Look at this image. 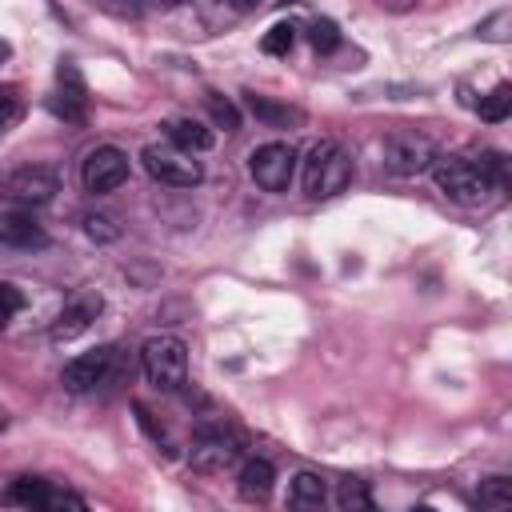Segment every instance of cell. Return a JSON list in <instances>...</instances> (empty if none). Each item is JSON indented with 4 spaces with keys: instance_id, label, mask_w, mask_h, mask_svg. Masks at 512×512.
Masks as SVG:
<instances>
[{
    "instance_id": "cell-16",
    "label": "cell",
    "mask_w": 512,
    "mask_h": 512,
    "mask_svg": "<svg viewBox=\"0 0 512 512\" xmlns=\"http://www.w3.org/2000/svg\"><path fill=\"white\" fill-rule=\"evenodd\" d=\"M248 108H252V116H256V120H264L268 128H292V124H300V120H304V112H300V108L280 104V100L260 96V92H248Z\"/></svg>"
},
{
    "instance_id": "cell-7",
    "label": "cell",
    "mask_w": 512,
    "mask_h": 512,
    "mask_svg": "<svg viewBox=\"0 0 512 512\" xmlns=\"http://www.w3.org/2000/svg\"><path fill=\"white\" fill-rule=\"evenodd\" d=\"M240 456V436L228 424H204L192 436V468L196 472H220Z\"/></svg>"
},
{
    "instance_id": "cell-9",
    "label": "cell",
    "mask_w": 512,
    "mask_h": 512,
    "mask_svg": "<svg viewBox=\"0 0 512 512\" xmlns=\"http://www.w3.org/2000/svg\"><path fill=\"white\" fill-rule=\"evenodd\" d=\"M112 364H116V348H112V344H100V348H92V352L72 356V360L64 364V372H60V384H64L68 392H92L96 384L108 380Z\"/></svg>"
},
{
    "instance_id": "cell-10",
    "label": "cell",
    "mask_w": 512,
    "mask_h": 512,
    "mask_svg": "<svg viewBox=\"0 0 512 512\" xmlns=\"http://www.w3.org/2000/svg\"><path fill=\"white\" fill-rule=\"evenodd\" d=\"M4 192H8L16 204H48V200L60 192V176H56V168H48V164H24V168H16V172L4 180Z\"/></svg>"
},
{
    "instance_id": "cell-28",
    "label": "cell",
    "mask_w": 512,
    "mask_h": 512,
    "mask_svg": "<svg viewBox=\"0 0 512 512\" xmlns=\"http://www.w3.org/2000/svg\"><path fill=\"white\" fill-rule=\"evenodd\" d=\"M20 116V100H16V88H0V132Z\"/></svg>"
},
{
    "instance_id": "cell-22",
    "label": "cell",
    "mask_w": 512,
    "mask_h": 512,
    "mask_svg": "<svg viewBox=\"0 0 512 512\" xmlns=\"http://www.w3.org/2000/svg\"><path fill=\"white\" fill-rule=\"evenodd\" d=\"M292 44H296V28H292L288 20L272 24V28L260 36V48H264L268 56H288V52H292Z\"/></svg>"
},
{
    "instance_id": "cell-11",
    "label": "cell",
    "mask_w": 512,
    "mask_h": 512,
    "mask_svg": "<svg viewBox=\"0 0 512 512\" xmlns=\"http://www.w3.org/2000/svg\"><path fill=\"white\" fill-rule=\"evenodd\" d=\"M0 244L8 248H44L48 232L36 224V216L20 204V208H0Z\"/></svg>"
},
{
    "instance_id": "cell-4",
    "label": "cell",
    "mask_w": 512,
    "mask_h": 512,
    "mask_svg": "<svg viewBox=\"0 0 512 512\" xmlns=\"http://www.w3.org/2000/svg\"><path fill=\"white\" fill-rule=\"evenodd\" d=\"M140 164H144V172H148L152 180L172 184V188H196V184L204 180L200 160H196L192 152L176 148V144H148V148L140 152Z\"/></svg>"
},
{
    "instance_id": "cell-26",
    "label": "cell",
    "mask_w": 512,
    "mask_h": 512,
    "mask_svg": "<svg viewBox=\"0 0 512 512\" xmlns=\"http://www.w3.org/2000/svg\"><path fill=\"white\" fill-rule=\"evenodd\" d=\"M44 512H84V496H76V492H64V488H48Z\"/></svg>"
},
{
    "instance_id": "cell-15",
    "label": "cell",
    "mask_w": 512,
    "mask_h": 512,
    "mask_svg": "<svg viewBox=\"0 0 512 512\" xmlns=\"http://www.w3.org/2000/svg\"><path fill=\"white\" fill-rule=\"evenodd\" d=\"M272 488H276V468L268 460H260V456L244 460V468H240V496L244 500H268Z\"/></svg>"
},
{
    "instance_id": "cell-13",
    "label": "cell",
    "mask_w": 512,
    "mask_h": 512,
    "mask_svg": "<svg viewBox=\"0 0 512 512\" xmlns=\"http://www.w3.org/2000/svg\"><path fill=\"white\" fill-rule=\"evenodd\" d=\"M100 308H104L100 296H80L76 304H68V308L56 316V324H52V340H56V344L76 340L80 332H88V324L100 316Z\"/></svg>"
},
{
    "instance_id": "cell-6",
    "label": "cell",
    "mask_w": 512,
    "mask_h": 512,
    "mask_svg": "<svg viewBox=\"0 0 512 512\" xmlns=\"http://www.w3.org/2000/svg\"><path fill=\"white\" fill-rule=\"evenodd\" d=\"M380 156H384V168H388L392 176H416V172H428L436 148H432L428 136H420V132H412V128H400V132H392V136L384 140Z\"/></svg>"
},
{
    "instance_id": "cell-3",
    "label": "cell",
    "mask_w": 512,
    "mask_h": 512,
    "mask_svg": "<svg viewBox=\"0 0 512 512\" xmlns=\"http://www.w3.org/2000/svg\"><path fill=\"white\" fill-rule=\"evenodd\" d=\"M140 364L152 388L160 392H176L188 380V348L180 336H152L140 348Z\"/></svg>"
},
{
    "instance_id": "cell-1",
    "label": "cell",
    "mask_w": 512,
    "mask_h": 512,
    "mask_svg": "<svg viewBox=\"0 0 512 512\" xmlns=\"http://www.w3.org/2000/svg\"><path fill=\"white\" fill-rule=\"evenodd\" d=\"M300 176H304V192H308V196L328 200V196H336V192L348 188V180H352V160H348V152H344L336 140H316V144L308 148V156H304Z\"/></svg>"
},
{
    "instance_id": "cell-2",
    "label": "cell",
    "mask_w": 512,
    "mask_h": 512,
    "mask_svg": "<svg viewBox=\"0 0 512 512\" xmlns=\"http://www.w3.org/2000/svg\"><path fill=\"white\" fill-rule=\"evenodd\" d=\"M432 180H436V188L448 196V200H456V204H480L496 184L488 180V172L476 164V160H468V156H432Z\"/></svg>"
},
{
    "instance_id": "cell-32",
    "label": "cell",
    "mask_w": 512,
    "mask_h": 512,
    "mask_svg": "<svg viewBox=\"0 0 512 512\" xmlns=\"http://www.w3.org/2000/svg\"><path fill=\"white\" fill-rule=\"evenodd\" d=\"M160 4H180V0H160Z\"/></svg>"
},
{
    "instance_id": "cell-18",
    "label": "cell",
    "mask_w": 512,
    "mask_h": 512,
    "mask_svg": "<svg viewBox=\"0 0 512 512\" xmlns=\"http://www.w3.org/2000/svg\"><path fill=\"white\" fill-rule=\"evenodd\" d=\"M324 480L316 476V472H296L292 476V488H288V504L292 508H300V512H312V508H320L324 504Z\"/></svg>"
},
{
    "instance_id": "cell-20",
    "label": "cell",
    "mask_w": 512,
    "mask_h": 512,
    "mask_svg": "<svg viewBox=\"0 0 512 512\" xmlns=\"http://www.w3.org/2000/svg\"><path fill=\"white\" fill-rule=\"evenodd\" d=\"M336 508L340 512H372V492L364 480H340L336 484Z\"/></svg>"
},
{
    "instance_id": "cell-17",
    "label": "cell",
    "mask_w": 512,
    "mask_h": 512,
    "mask_svg": "<svg viewBox=\"0 0 512 512\" xmlns=\"http://www.w3.org/2000/svg\"><path fill=\"white\" fill-rule=\"evenodd\" d=\"M0 500H4V504H16V508H40V512H44L48 484H44L40 476H20V480H12V484L4 488Z\"/></svg>"
},
{
    "instance_id": "cell-30",
    "label": "cell",
    "mask_w": 512,
    "mask_h": 512,
    "mask_svg": "<svg viewBox=\"0 0 512 512\" xmlns=\"http://www.w3.org/2000/svg\"><path fill=\"white\" fill-rule=\"evenodd\" d=\"M4 424H8V416H4V412H0V432H4Z\"/></svg>"
},
{
    "instance_id": "cell-24",
    "label": "cell",
    "mask_w": 512,
    "mask_h": 512,
    "mask_svg": "<svg viewBox=\"0 0 512 512\" xmlns=\"http://www.w3.org/2000/svg\"><path fill=\"white\" fill-rule=\"evenodd\" d=\"M308 40H312V48L316 52H332L336 44H340V28L332 24V20H312V28H308Z\"/></svg>"
},
{
    "instance_id": "cell-25",
    "label": "cell",
    "mask_w": 512,
    "mask_h": 512,
    "mask_svg": "<svg viewBox=\"0 0 512 512\" xmlns=\"http://www.w3.org/2000/svg\"><path fill=\"white\" fill-rule=\"evenodd\" d=\"M84 232H88L92 240L108 244V240H116V236H120V224H116L112 216H104V212H92V216H84Z\"/></svg>"
},
{
    "instance_id": "cell-14",
    "label": "cell",
    "mask_w": 512,
    "mask_h": 512,
    "mask_svg": "<svg viewBox=\"0 0 512 512\" xmlns=\"http://www.w3.org/2000/svg\"><path fill=\"white\" fill-rule=\"evenodd\" d=\"M164 136H168V144H176V148H184V152H208L212 144H216V136H212V128L208 124H200V120H168L164 124Z\"/></svg>"
},
{
    "instance_id": "cell-21",
    "label": "cell",
    "mask_w": 512,
    "mask_h": 512,
    "mask_svg": "<svg viewBox=\"0 0 512 512\" xmlns=\"http://www.w3.org/2000/svg\"><path fill=\"white\" fill-rule=\"evenodd\" d=\"M508 112H512V84H496V88L480 100V120L500 124V120H508Z\"/></svg>"
},
{
    "instance_id": "cell-23",
    "label": "cell",
    "mask_w": 512,
    "mask_h": 512,
    "mask_svg": "<svg viewBox=\"0 0 512 512\" xmlns=\"http://www.w3.org/2000/svg\"><path fill=\"white\" fill-rule=\"evenodd\" d=\"M208 112H212V120H216L224 132H236V128H240V112H236V104H232L228 96L212 92V96H208Z\"/></svg>"
},
{
    "instance_id": "cell-19",
    "label": "cell",
    "mask_w": 512,
    "mask_h": 512,
    "mask_svg": "<svg viewBox=\"0 0 512 512\" xmlns=\"http://www.w3.org/2000/svg\"><path fill=\"white\" fill-rule=\"evenodd\" d=\"M476 504H480L484 512H500V508H508V504H512V480H508V476H488V480H480V488H476Z\"/></svg>"
},
{
    "instance_id": "cell-31",
    "label": "cell",
    "mask_w": 512,
    "mask_h": 512,
    "mask_svg": "<svg viewBox=\"0 0 512 512\" xmlns=\"http://www.w3.org/2000/svg\"><path fill=\"white\" fill-rule=\"evenodd\" d=\"M240 4H244V8H252V4H256V0H240Z\"/></svg>"
},
{
    "instance_id": "cell-29",
    "label": "cell",
    "mask_w": 512,
    "mask_h": 512,
    "mask_svg": "<svg viewBox=\"0 0 512 512\" xmlns=\"http://www.w3.org/2000/svg\"><path fill=\"white\" fill-rule=\"evenodd\" d=\"M8 52H12V44H8V40H0V64L8 60Z\"/></svg>"
},
{
    "instance_id": "cell-12",
    "label": "cell",
    "mask_w": 512,
    "mask_h": 512,
    "mask_svg": "<svg viewBox=\"0 0 512 512\" xmlns=\"http://www.w3.org/2000/svg\"><path fill=\"white\" fill-rule=\"evenodd\" d=\"M84 100H88V88H84V76L76 64H60L56 68V100L52 108L64 116V120H84Z\"/></svg>"
},
{
    "instance_id": "cell-27",
    "label": "cell",
    "mask_w": 512,
    "mask_h": 512,
    "mask_svg": "<svg viewBox=\"0 0 512 512\" xmlns=\"http://www.w3.org/2000/svg\"><path fill=\"white\" fill-rule=\"evenodd\" d=\"M20 304H24V300H20V292H16V288H8V284H0V328L20 312Z\"/></svg>"
},
{
    "instance_id": "cell-33",
    "label": "cell",
    "mask_w": 512,
    "mask_h": 512,
    "mask_svg": "<svg viewBox=\"0 0 512 512\" xmlns=\"http://www.w3.org/2000/svg\"><path fill=\"white\" fill-rule=\"evenodd\" d=\"M284 4H296V0H284Z\"/></svg>"
},
{
    "instance_id": "cell-5",
    "label": "cell",
    "mask_w": 512,
    "mask_h": 512,
    "mask_svg": "<svg viewBox=\"0 0 512 512\" xmlns=\"http://www.w3.org/2000/svg\"><path fill=\"white\" fill-rule=\"evenodd\" d=\"M248 172L264 192H288L296 176V148L284 140H268L248 156Z\"/></svg>"
},
{
    "instance_id": "cell-8",
    "label": "cell",
    "mask_w": 512,
    "mask_h": 512,
    "mask_svg": "<svg viewBox=\"0 0 512 512\" xmlns=\"http://www.w3.org/2000/svg\"><path fill=\"white\" fill-rule=\"evenodd\" d=\"M80 180L92 196H104L112 188H120L128 180V152L112 148V144H100L84 156V168H80Z\"/></svg>"
}]
</instances>
